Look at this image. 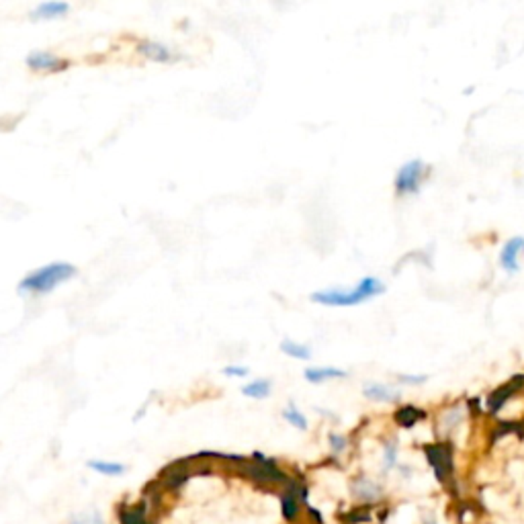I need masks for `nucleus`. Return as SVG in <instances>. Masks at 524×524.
Instances as JSON below:
<instances>
[{"mask_svg": "<svg viewBox=\"0 0 524 524\" xmlns=\"http://www.w3.org/2000/svg\"><path fill=\"white\" fill-rule=\"evenodd\" d=\"M422 418H424V412L418 409V407H414V405H403V407H400L396 412V422L400 426H403V428H412Z\"/></svg>", "mask_w": 524, "mask_h": 524, "instance_id": "12", "label": "nucleus"}, {"mask_svg": "<svg viewBox=\"0 0 524 524\" xmlns=\"http://www.w3.org/2000/svg\"><path fill=\"white\" fill-rule=\"evenodd\" d=\"M524 250V238H514L504 246L500 254V262L506 271H518V254Z\"/></svg>", "mask_w": 524, "mask_h": 524, "instance_id": "6", "label": "nucleus"}, {"mask_svg": "<svg viewBox=\"0 0 524 524\" xmlns=\"http://www.w3.org/2000/svg\"><path fill=\"white\" fill-rule=\"evenodd\" d=\"M242 394L246 398H252V400L269 398V396H271V381H269V379H256V381L244 385Z\"/></svg>", "mask_w": 524, "mask_h": 524, "instance_id": "11", "label": "nucleus"}, {"mask_svg": "<svg viewBox=\"0 0 524 524\" xmlns=\"http://www.w3.org/2000/svg\"><path fill=\"white\" fill-rule=\"evenodd\" d=\"M364 398L373 400V402H396L398 394L394 389H389L387 385L381 383H369L364 385Z\"/></svg>", "mask_w": 524, "mask_h": 524, "instance_id": "10", "label": "nucleus"}, {"mask_svg": "<svg viewBox=\"0 0 524 524\" xmlns=\"http://www.w3.org/2000/svg\"><path fill=\"white\" fill-rule=\"evenodd\" d=\"M385 291V285L379 281L377 277H364L361 282H357L353 289H326V291H316L312 293V301L320 305H330V307H353L359 305L366 299L381 295Z\"/></svg>", "mask_w": 524, "mask_h": 524, "instance_id": "1", "label": "nucleus"}, {"mask_svg": "<svg viewBox=\"0 0 524 524\" xmlns=\"http://www.w3.org/2000/svg\"><path fill=\"white\" fill-rule=\"evenodd\" d=\"M518 383H521V379L516 381H512V383H508V385H504V387H500V389H496L491 396H489V402H487V405H489V409L491 412H498L502 405H504V402L512 396V391H514V387L518 389Z\"/></svg>", "mask_w": 524, "mask_h": 524, "instance_id": "13", "label": "nucleus"}, {"mask_svg": "<svg viewBox=\"0 0 524 524\" xmlns=\"http://www.w3.org/2000/svg\"><path fill=\"white\" fill-rule=\"evenodd\" d=\"M27 66L33 70H49V72H60L68 68V62L62 58L49 53V51H33L27 56Z\"/></svg>", "mask_w": 524, "mask_h": 524, "instance_id": "5", "label": "nucleus"}, {"mask_svg": "<svg viewBox=\"0 0 524 524\" xmlns=\"http://www.w3.org/2000/svg\"><path fill=\"white\" fill-rule=\"evenodd\" d=\"M137 51H140L144 58L152 60V62H170V60H172L170 49H168L166 45L158 43V41H142V43L137 45Z\"/></svg>", "mask_w": 524, "mask_h": 524, "instance_id": "7", "label": "nucleus"}, {"mask_svg": "<svg viewBox=\"0 0 524 524\" xmlns=\"http://www.w3.org/2000/svg\"><path fill=\"white\" fill-rule=\"evenodd\" d=\"M400 381H403V383H424L426 377H407V375H402Z\"/></svg>", "mask_w": 524, "mask_h": 524, "instance_id": "23", "label": "nucleus"}, {"mask_svg": "<svg viewBox=\"0 0 524 524\" xmlns=\"http://www.w3.org/2000/svg\"><path fill=\"white\" fill-rule=\"evenodd\" d=\"M355 493L361 498V500H373L379 496V487L373 484V482H366V480H361L355 484Z\"/></svg>", "mask_w": 524, "mask_h": 524, "instance_id": "17", "label": "nucleus"}, {"mask_svg": "<svg viewBox=\"0 0 524 524\" xmlns=\"http://www.w3.org/2000/svg\"><path fill=\"white\" fill-rule=\"evenodd\" d=\"M281 350L287 357L297 359V361H307L312 357V350L305 344H297V342H291V340H282Z\"/></svg>", "mask_w": 524, "mask_h": 524, "instance_id": "14", "label": "nucleus"}, {"mask_svg": "<svg viewBox=\"0 0 524 524\" xmlns=\"http://www.w3.org/2000/svg\"><path fill=\"white\" fill-rule=\"evenodd\" d=\"M76 275V267H72L70 262H51V264H45L37 271L29 273L23 281L19 282V289L23 293H49L53 291L58 285L62 282L70 281L72 277Z\"/></svg>", "mask_w": 524, "mask_h": 524, "instance_id": "2", "label": "nucleus"}, {"mask_svg": "<svg viewBox=\"0 0 524 524\" xmlns=\"http://www.w3.org/2000/svg\"><path fill=\"white\" fill-rule=\"evenodd\" d=\"M223 375H230V377H246V375H248V369H246V366L230 364V366L223 369Z\"/></svg>", "mask_w": 524, "mask_h": 524, "instance_id": "19", "label": "nucleus"}, {"mask_svg": "<svg viewBox=\"0 0 524 524\" xmlns=\"http://www.w3.org/2000/svg\"><path fill=\"white\" fill-rule=\"evenodd\" d=\"M305 379L310 383H322V381H328V379H342L346 377V371L342 369H336V366H312V369H305Z\"/></svg>", "mask_w": 524, "mask_h": 524, "instance_id": "8", "label": "nucleus"}, {"mask_svg": "<svg viewBox=\"0 0 524 524\" xmlns=\"http://www.w3.org/2000/svg\"><path fill=\"white\" fill-rule=\"evenodd\" d=\"M282 512H285L287 518H293L297 514V502H295L293 496H285V500H282Z\"/></svg>", "mask_w": 524, "mask_h": 524, "instance_id": "18", "label": "nucleus"}, {"mask_svg": "<svg viewBox=\"0 0 524 524\" xmlns=\"http://www.w3.org/2000/svg\"><path fill=\"white\" fill-rule=\"evenodd\" d=\"M396 457H398L396 444H387V448H385V465H387V469H391L396 465Z\"/></svg>", "mask_w": 524, "mask_h": 524, "instance_id": "20", "label": "nucleus"}, {"mask_svg": "<svg viewBox=\"0 0 524 524\" xmlns=\"http://www.w3.org/2000/svg\"><path fill=\"white\" fill-rule=\"evenodd\" d=\"M282 418L291 424V426H295V428H299V430H305L307 428V420H305V416L295 407V405H289L285 412H282Z\"/></svg>", "mask_w": 524, "mask_h": 524, "instance_id": "16", "label": "nucleus"}, {"mask_svg": "<svg viewBox=\"0 0 524 524\" xmlns=\"http://www.w3.org/2000/svg\"><path fill=\"white\" fill-rule=\"evenodd\" d=\"M88 467L92 469V471H99V473H103V475H121L123 471H125V467H123L121 463H109V461H88Z\"/></svg>", "mask_w": 524, "mask_h": 524, "instance_id": "15", "label": "nucleus"}, {"mask_svg": "<svg viewBox=\"0 0 524 524\" xmlns=\"http://www.w3.org/2000/svg\"><path fill=\"white\" fill-rule=\"evenodd\" d=\"M72 524H103V521L99 514H94V516H78L72 521Z\"/></svg>", "mask_w": 524, "mask_h": 524, "instance_id": "22", "label": "nucleus"}, {"mask_svg": "<svg viewBox=\"0 0 524 524\" xmlns=\"http://www.w3.org/2000/svg\"><path fill=\"white\" fill-rule=\"evenodd\" d=\"M422 174H424V162H405L402 168L398 170V176H396V191H398V195H414V193H418L420 191V183H422Z\"/></svg>", "mask_w": 524, "mask_h": 524, "instance_id": "3", "label": "nucleus"}, {"mask_svg": "<svg viewBox=\"0 0 524 524\" xmlns=\"http://www.w3.org/2000/svg\"><path fill=\"white\" fill-rule=\"evenodd\" d=\"M424 450H426V457H428L430 465H432L434 471H437V477H439L441 482L446 480V475H448L450 469H453V459H450L448 446H444V444H432V446H426Z\"/></svg>", "mask_w": 524, "mask_h": 524, "instance_id": "4", "label": "nucleus"}, {"mask_svg": "<svg viewBox=\"0 0 524 524\" xmlns=\"http://www.w3.org/2000/svg\"><path fill=\"white\" fill-rule=\"evenodd\" d=\"M70 10L68 2H41L40 6L33 10V19H58Z\"/></svg>", "mask_w": 524, "mask_h": 524, "instance_id": "9", "label": "nucleus"}, {"mask_svg": "<svg viewBox=\"0 0 524 524\" xmlns=\"http://www.w3.org/2000/svg\"><path fill=\"white\" fill-rule=\"evenodd\" d=\"M330 444H332L334 453H340V450L346 448V439H344V437H338V434H332V437H330Z\"/></svg>", "mask_w": 524, "mask_h": 524, "instance_id": "21", "label": "nucleus"}]
</instances>
